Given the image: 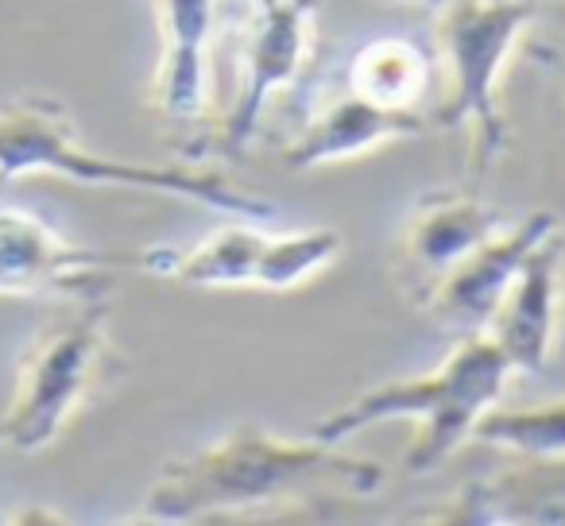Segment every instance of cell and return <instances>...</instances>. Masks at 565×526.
I'll return each mask as SVG.
<instances>
[{
    "label": "cell",
    "instance_id": "1",
    "mask_svg": "<svg viewBox=\"0 0 565 526\" xmlns=\"http://www.w3.org/2000/svg\"><path fill=\"white\" fill-rule=\"evenodd\" d=\"M326 484H341L356 495H376L384 487V469L330 441H287L244 422L228 438L167 461L143 500V515L156 523L241 515V511L271 507L287 495H302Z\"/></svg>",
    "mask_w": 565,
    "mask_h": 526
},
{
    "label": "cell",
    "instance_id": "2",
    "mask_svg": "<svg viewBox=\"0 0 565 526\" xmlns=\"http://www.w3.org/2000/svg\"><path fill=\"white\" fill-rule=\"evenodd\" d=\"M511 364L488 333H469L457 348L423 376L387 379L369 387L333 415L310 426V438L345 446L384 422H415L418 433L407 449V472H434L472 441L477 422L500 407Z\"/></svg>",
    "mask_w": 565,
    "mask_h": 526
},
{
    "label": "cell",
    "instance_id": "3",
    "mask_svg": "<svg viewBox=\"0 0 565 526\" xmlns=\"http://www.w3.org/2000/svg\"><path fill=\"white\" fill-rule=\"evenodd\" d=\"M32 174H55L82 186H125L143 194H167L198 202L205 210L233 213L241 221L271 217V202L248 194L221 171H198L179 163H128L82 148L71 112L47 97H17L0 105V182Z\"/></svg>",
    "mask_w": 565,
    "mask_h": 526
},
{
    "label": "cell",
    "instance_id": "4",
    "mask_svg": "<svg viewBox=\"0 0 565 526\" xmlns=\"http://www.w3.org/2000/svg\"><path fill=\"white\" fill-rule=\"evenodd\" d=\"M109 356V330L97 307L71 322L47 325L17 364V387L9 407L0 410V446L47 453L94 399Z\"/></svg>",
    "mask_w": 565,
    "mask_h": 526
},
{
    "label": "cell",
    "instance_id": "5",
    "mask_svg": "<svg viewBox=\"0 0 565 526\" xmlns=\"http://www.w3.org/2000/svg\"><path fill=\"white\" fill-rule=\"evenodd\" d=\"M539 17V0H449L441 4L438 43L449 89L434 112V125L472 128L480 167L492 163L508 140V125L495 109V89L523 32Z\"/></svg>",
    "mask_w": 565,
    "mask_h": 526
},
{
    "label": "cell",
    "instance_id": "6",
    "mask_svg": "<svg viewBox=\"0 0 565 526\" xmlns=\"http://www.w3.org/2000/svg\"><path fill=\"white\" fill-rule=\"evenodd\" d=\"M341 248L345 240L338 228H299V233L271 236L264 228L233 225L186 251L151 248L136 256V264L151 276L174 279V283L198 287V291L282 294L330 268Z\"/></svg>",
    "mask_w": 565,
    "mask_h": 526
},
{
    "label": "cell",
    "instance_id": "7",
    "mask_svg": "<svg viewBox=\"0 0 565 526\" xmlns=\"http://www.w3.org/2000/svg\"><path fill=\"white\" fill-rule=\"evenodd\" d=\"M117 256L82 248L28 210L0 205V299L97 302L113 287Z\"/></svg>",
    "mask_w": 565,
    "mask_h": 526
},
{
    "label": "cell",
    "instance_id": "8",
    "mask_svg": "<svg viewBox=\"0 0 565 526\" xmlns=\"http://www.w3.org/2000/svg\"><path fill=\"white\" fill-rule=\"evenodd\" d=\"M315 0H252L248 35L241 47V94L221 128V151L241 155L256 136L259 112L302 74L315 51Z\"/></svg>",
    "mask_w": 565,
    "mask_h": 526
},
{
    "label": "cell",
    "instance_id": "9",
    "mask_svg": "<svg viewBox=\"0 0 565 526\" xmlns=\"http://www.w3.org/2000/svg\"><path fill=\"white\" fill-rule=\"evenodd\" d=\"M550 233H557L554 213H531L519 225H503L495 236H488L484 244L469 251L465 259H457L454 268L441 271L430 287L426 299V314L441 325L454 330L457 337L469 333H484L492 310L500 307L503 291L511 287L515 271L523 268V259L546 240Z\"/></svg>",
    "mask_w": 565,
    "mask_h": 526
},
{
    "label": "cell",
    "instance_id": "10",
    "mask_svg": "<svg viewBox=\"0 0 565 526\" xmlns=\"http://www.w3.org/2000/svg\"><path fill=\"white\" fill-rule=\"evenodd\" d=\"M557 279H562V233H550L503 291L488 318V337L508 356L511 372H542L557 325Z\"/></svg>",
    "mask_w": 565,
    "mask_h": 526
},
{
    "label": "cell",
    "instance_id": "11",
    "mask_svg": "<svg viewBox=\"0 0 565 526\" xmlns=\"http://www.w3.org/2000/svg\"><path fill=\"white\" fill-rule=\"evenodd\" d=\"M426 128L430 120L423 109H384L345 89L341 97L326 101L322 112L282 148V163L295 171H318V167L369 155L380 143L423 136Z\"/></svg>",
    "mask_w": 565,
    "mask_h": 526
},
{
    "label": "cell",
    "instance_id": "12",
    "mask_svg": "<svg viewBox=\"0 0 565 526\" xmlns=\"http://www.w3.org/2000/svg\"><path fill=\"white\" fill-rule=\"evenodd\" d=\"M159 66L156 109L171 120H194L210 94V47L217 28V0H156Z\"/></svg>",
    "mask_w": 565,
    "mask_h": 526
},
{
    "label": "cell",
    "instance_id": "13",
    "mask_svg": "<svg viewBox=\"0 0 565 526\" xmlns=\"http://www.w3.org/2000/svg\"><path fill=\"white\" fill-rule=\"evenodd\" d=\"M441 518L480 526H565V453L519 457L515 469L465 487Z\"/></svg>",
    "mask_w": 565,
    "mask_h": 526
},
{
    "label": "cell",
    "instance_id": "14",
    "mask_svg": "<svg viewBox=\"0 0 565 526\" xmlns=\"http://www.w3.org/2000/svg\"><path fill=\"white\" fill-rule=\"evenodd\" d=\"M508 221L492 205L465 194H434L423 197L415 221L407 228V259L430 276H441L469 256L477 244L495 236Z\"/></svg>",
    "mask_w": 565,
    "mask_h": 526
},
{
    "label": "cell",
    "instance_id": "15",
    "mask_svg": "<svg viewBox=\"0 0 565 526\" xmlns=\"http://www.w3.org/2000/svg\"><path fill=\"white\" fill-rule=\"evenodd\" d=\"M434 63L415 40L387 35V40L364 43L349 66V89L356 97L384 109H418L430 86Z\"/></svg>",
    "mask_w": 565,
    "mask_h": 526
},
{
    "label": "cell",
    "instance_id": "16",
    "mask_svg": "<svg viewBox=\"0 0 565 526\" xmlns=\"http://www.w3.org/2000/svg\"><path fill=\"white\" fill-rule=\"evenodd\" d=\"M472 441L508 449L515 457H562L565 453V399L542 407L500 410L492 407L472 430Z\"/></svg>",
    "mask_w": 565,
    "mask_h": 526
},
{
    "label": "cell",
    "instance_id": "17",
    "mask_svg": "<svg viewBox=\"0 0 565 526\" xmlns=\"http://www.w3.org/2000/svg\"><path fill=\"white\" fill-rule=\"evenodd\" d=\"M546 12H554V17L565 20V0H557V4H546Z\"/></svg>",
    "mask_w": 565,
    "mask_h": 526
},
{
    "label": "cell",
    "instance_id": "18",
    "mask_svg": "<svg viewBox=\"0 0 565 526\" xmlns=\"http://www.w3.org/2000/svg\"><path fill=\"white\" fill-rule=\"evenodd\" d=\"M418 4H449V0H418Z\"/></svg>",
    "mask_w": 565,
    "mask_h": 526
}]
</instances>
